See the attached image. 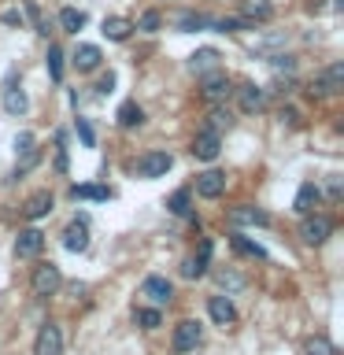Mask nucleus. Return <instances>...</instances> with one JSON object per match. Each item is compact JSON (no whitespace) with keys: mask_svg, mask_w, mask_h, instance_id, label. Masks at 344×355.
Segmentation results:
<instances>
[{"mask_svg":"<svg viewBox=\"0 0 344 355\" xmlns=\"http://www.w3.org/2000/svg\"><path fill=\"white\" fill-rule=\"evenodd\" d=\"M270 15H274L270 0H241V19H248L252 26H255V22H266Z\"/></svg>","mask_w":344,"mask_h":355,"instance_id":"f3484780","label":"nucleus"},{"mask_svg":"<svg viewBox=\"0 0 344 355\" xmlns=\"http://www.w3.org/2000/svg\"><path fill=\"white\" fill-rule=\"evenodd\" d=\"M130 33H133V22H130V19H122V15L104 19V37H108V41H126Z\"/></svg>","mask_w":344,"mask_h":355,"instance_id":"412c9836","label":"nucleus"},{"mask_svg":"<svg viewBox=\"0 0 344 355\" xmlns=\"http://www.w3.org/2000/svg\"><path fill=\"white\" fill-rule=\"evenodd\" d=\"M233 93H237L244 115H252V111H259V107H263V89H259V85H252V82H248V85L233 89Z\"/></svg>","mask_w":344,"mask_h":355,"instance_id":"a211bd4d","label":"nucleus"},{"mask_svg":"<svg viewBox=\"0 0 344 355\" xmlns=\"http://www.w3.org/2000/svg\"><path fill=\"white\" fill-rule=\"evenodd\" d=\"M160 322H163V315L155 307H141L137 311V326L141 329H160Z\"/></svg>","mask_w":344,"mask_h":355,"instance_id":"2f4dec72","label":"nucleus"},{"mask_svg":"<svg viewBox=\"0 0 344 355\" xmlns=\"http://www.w3.org/2000/svg\"><path fill=\"white\" fill-rule=\"evenodd\" d=\"M63 248L67 252H85L89 248V222H85V215H78L71 226L63 230Z\"/></svg>","mask_w":344,"mask_h":355,"instance_id":"1a4fd4ad","label":"nucleus"},{"mask_svg":"<svg viewBox=\"0 0 344 355\" xmlns=\"http://www.w3.org/2000/svg\"><path fill=\"white\" fill-rule=\"evenodd\" d=\"M141 296H148L155 307H163V304H171V296H174V285L166 282V277L152 274V277H144V285H141Z\"/></svg>","mask_w":344,"mask_h":355,"instance_id":"9d476101","label":"nucleus"},{"mask_svg":"<svg viewBox=\"0 0 344 355\" xmlns=\"http://www.w3.org/2000/svg\"><path fill=\"white\" fill-rule=\"evenodd\" d=\"M230 244H233V252H241V255H252V259H266V252H263L255 241H248V237H230Z\"/></svg>","mask_w":344,"mask_h":355,"instance_id":"a878e982","label":"nucleus"},{"mask_svg":"<svg viewBox=\"0 0 344 355\" xmlns=\"http://www.w3.org/2000/svg\"><path fill=\"white\" fill-rule=\"evenodd\" d=\"M4 111L8 115H22L26 111V93L22 89H4Z\"/></svg>","mask_w":344,"mask_h":355,"instance_id":"b1692460","label":"nucleus"},{"mask_svg":"<svg viewBox=\"0 0 344 355\" xmlns=\"http://www.w3.org/2000/svg\"><path fill=\"white\" fill-rule=\"evenodd\" d=\"M307 11H322V0H307Z\"/></svg>","mask_w":344,"mask_h":355,"instance_id":"c03bdc74","label":"nucleus"},{"mask_svg":"<svg viewBox=\"0 0 344 355\" xmlns=\"http://www.w3.org/2000/svg\"><path fill=\"white\" fill-rule=\"evenodd\" d=\"M111 89H115V74L108 71V74H104V78H100V82H96V93L104 96V93H111Z\"/></svg>","mask_w":344,"mask_h":355,"instance_id":"ea45409f","label":"nucleus"},{"mask_svg":"<svg viewBox=\"0 0 344 355\" xmlns=\"http://www.w3.org/2000/svg\"><path fill=\"white\" fill-rule=\"evenodd\" d=\"M178 26H182V30H200V26H211V19L207 15H193V11H189V15L178 19Z\"/></svg>","mask_w":344,"mask_h":355,"instance_id":"72a5a7b5","label":"nucleus"},{"mask_svg":"<svg viewBox=\"0 0 344 355\" xmlns=\"http://www.w3.org/2000/svg\"><path fill=\"white\" fill-rule=\"evenodd\" d=\"M74 130H78V137H82L85 148H93V144H96V133H93V126H89L85 119H78V122H74Z\"/></svg>","mask_w":344,"mask_h":355,"instance_id":"f704fd0d","label":"nucleus"},{"mask_svg":"<svg viewBox=\"0 0 344 355\" xmlns=\"http://www.w3.org/2000/svg\"><path fill=\"white\" fill-rule=\"evenodd\" d=\"M200 337H204L200 322L185 318V322H178V326H174V340H171V348H174L178 355H185V352H193L196 344H200Z\"/></svg>","mask_w":344,"mask_h":355,"instance_id":"20e7f679","label":"nucleus"},{"mask_svg":"<svg viewBox=\"0 0 344 355\" xmlns=\"http://www.w3.org/2000/svg\"><path fill=\"white\" fill-rule=\"evenodd\" d=\"M318 185L315 182H304V185H300V193H296V211H300V215H311V211H315V204H318Z\"/></svg>","mask_w":344,"mask_h":355,"instance_id":"6ab92c4d","label":"nucleus"},{"mask_svg":"<svg viewBox=\"0 0 344 355\" xmlns=\"http://www.w3.org/2000/svg\"><path fill=\"white\" fill-rule=\"evenodd\" d=\"M189 71L193 74H211V71H222V63H218V52L215 49H196L193 55H189Z\"/></svg>","mask_w":344,"mask_h":355,"instance_id":"2eb2a0df","label":"nucleus"},{"mask_svg":"<svg viewBox=\"0 0 344 355\" xmlns=\"http://www.w3.org/2000/svg\"><path fill=\"white\" fill-rule=\"evenodd\" d=\"M115 119H119V126H126V130H130V126H141V122H144V111L133 104V100H126V104L119 107V115H115Z\"/></svg>","mask_w":344,"mask_h":355,"instance_id":"4be33fe9","label":"nucleus"},{"mask_svg":"<svg viewBox=\"0 0 344 355\" xmlns=\"http://www.w3.org/2000/svg\"><path fill=\"white\" fill-rule=\"evenodd\" d=\"M329 196H333V200H341V196H344V185H341V178H333V182H329Z\"/></svg>","mask_w":344,"mask_h":355,"instance_id":"79ce46f5","label":"nucleus"},{"mask_svg":"<svg viewBox=\"0 0 344 355\" xmlns=\"http://www.w3.org/2000/svg\"><path fill=\"white\" fill-rule=\"evenodd\" d=\"M344 89V63H329L326 71H318L315 78H311L307 93L311 96H337Z\"/></svg>","mask_w":344,"mask_h":355,"instance_id":"f257e3e1","label":"nucleus"},{"mask_svg":"<svg viewBox=\"0 0 344 355\" xmlns=\"http://www.w3.org/2000/svg\"><path fill=\"white\" fill-rule=\"evenodd\" d=\"M307 355H341L337 344H333L329 337H311L307 340Z\"/></svg>","mask_w":344,"mask_h":355,"instance_id":"cd10ccee","label":"nucleus"},{"mask_svg":"<svg viewBox=\"0 0 344 355\" xmlns=\"http://www.w3.org/2000/svg\"><path fill=\"white\" fill-rule=\"evenodd\" d=\"M60 26L67 30V33H78L85 26V11H78V8H63L60 11Z\"/></svg>","mask_w":344,"mask_h":355,"instance_id":"5701e85b","label":"nucleus"},{"mask_svg":"<svg viewBox=\"0 0 344 355\" xmlns=\"http://www.w3.org/2000/svg\"><path fill=\"white\" fill-rule=\"evenodd\" d=\"M33 355H63V333L60 326H41L37 340H33Z\"/></svg>","mask_w":344,"mask_h":355,"instance_id":"6e6552de","label":"nucleus"},{"mask_svg":"<svg viewBox=\"0 0 344 355\" xmlns=\"http://www.w3.org/2000/svg\"><path fill=\"white\" fill-rule=\"evenodd\" d=\"M71 196H74V200H108L111 193H108L104 185H74Z\"/></svg>","mask_w":344,"mask_h":355,"instance_id":"bb28decb","label":"nucleus"},{"mask_svg":"<svg viewBox=\"0 0 344 355\" xmlns=\"http://www.w3.org/2000/svg\"><path fill=\"white\" fill-rule=\"evenodd\" d=\"M200 93H204L207 104H222V100L233 93V85L222 71H211V74H204V89H200Z\"/></svg>","mask_w":344,"mask_h":355,"instance_id":"0eeeda50","label":"nucleus"},{"mask_svg":"<svg viewBox=\"0 0 344 355\" xmlns=\"http://www.w3.org/2000/svg\"><path fill=\"white\" fill-rule=\"evenodd\" d=\"M207 315H211V322H215V326H233V322H237V311H233V304L226 296H211L207 300Z\"/></svg>","mask_w":344,"mask_h":355,"instance_id":"4468645a","label":"nucleus"},{"mask_svg":"<svg viewBox=\"0 0 344 355\" xmlns=\"http://www.w3.org/2000/svg\"><path fill=\"white\" fill-rule=\"evenodd\" d=\"M100 60H104V55H100L96 44H78V52H74V67H78V71H96Z\"/></svg>","mask_w":344,"mask_h":355,"instance_id":"aec40b11","label":"nucleus"},{"mask_svg":"<svg viewBox=\"0 0 344 355\" xmlns=\"http://www.w3.org/2000/svg\"><path fill=\"white\" fill-rule=\"evenodd\" d=\"M204 270H207V263H200V259H185V266H182L185 277H200Z\"/></svg>","mask_w":344,"mask_h":355,"instance_id":"4c0bfd02","label":"nucleus"},{"mask_svg":"<svg viewBox=\"0 0 344 355\" xmlns=\"http://www.w3.org/2000/svg\"><path fill=\"white\" fill-rule=\"evenodd\" d=\"M233 126V115H230V111L226 107H211V115H207V130H215V133H222V130H230Z\"/></svg>","mask_w":344,"mask_h":355,"instance_id":"393cba45","label":"nucleus"},{"mask_svg":"<svg viewBox=\"0 0 344 355\" xmlns=\"http://www.w3.org/2000/svg\"><path fill=\"white\" fill-rule=\"evenodd\" d=\"M52 204H55V200H52V193H49V189H41V193H33V196L26 200V207H22V215H26L30 222H37V218H44V215L52 211Z\"/></svg>","mask_w":344,"mask_h":355,"instance_id":"dca6fc26","label":"nucleus"},{"mask_svg":"<svg viewBox=\"0 0 344 355\" xmlns=\"http://www.w3.org/2000/svg\"><path fill=\"white\" fill-rule=\"evenodd\" d=\"M222 193H226V174H222V171H204V174L196 178V196L218 200Z\"/></svg>","mask_w":344,"mask_h":355,"instance_id":"f8f14e48","label":"nucleus"},{"mask_svg":"<svg viewBox=\"0 0 344 355\" xmlns=\"http://www.w3.org/2000/svg\"><path fill=\"white\" fill-rule=\"evenodd\" d=\"M218 152H222V133L204 126L193 137V155H196V159H204V163H211V159H218Z\"/></svg>","mask_w":344,"mask_h":355,"instance_id":"39448f33","label":"nucleus"},{"mask_svg":"<svg viewBox=\"0 0 344 355\" xmlns=\"http://www.w3.org/2000/svg\"><path fill=\"white\" fill-rule=\"evenodd\" d=\"M171 166H174L171 152H148V155H141V159H137V174L141 178H163Z\"/></svg>","mask_w":344,"mask_h":355,"instance_id":"423d86ee","label":"nucleus"},{"mask_svg":"<svg viewBox=\"0 0 344 355\" xmlns=\"http://www.w3.org/2000/svg\"><path fill=\"white\" fill-rule=\"evenodd\" d=\"M277 119L289 122V126H300V111L296 107H282V111H277Z\"/></svg>","mask_w":344,"mask_h":355,"instance_id":"58836bf2","label":"nucleus"},{"mask_svg":"<svg viewBox=\"0 0 344 355\" xmlns=\"http://www.w3.org/2000/svg\"><path fill=\"white\" fill-rule=\"evenodd\" d=\"M44 63H49V74H52V82H60V78H63V52L55 49V44L49 49V55H44Z\"/></svg>","mask_w":344,"mask_h":355,"instance_id":"7c9ffc66","label":"nucleus"},{"mask_svg":"<svg viewBox=\"0 0 344 355\" xmlns=\"http://www.w3.org/2000/svg\"><path fill=\"white\" fill-rule=\"evenodd\" d=\"M333 233V222L326 215H304V222H300V237H304V244H326Z\"/></svg>","mask_w":344,"mask_h":355,"instance_id":"7ed1b4c3","label":"nucleus"},{"mask_svg":"<svg viewBox=\"0 0 344 355\" xmlns=\"http://www.w3.org/2000/svg\"><path fill=\"white\" fill-rule=\"evenodd\" d=\"M55 171H60V174L67 171V152H63V148H60V152H55Z\"/></svg>","mask_w":344,"mask_h":355,"instance_id":"37998d69","label":"nucleus"},{"mask_svg":"<svg viewBox=\"0 0 344 355\" xmlns=\"http://www.w3.org/2000/svg\"><path fill=\"white\" fill-rule=\"evenodd\" d=\"M60 285H63V274H60V266H55V263H41V266H33V277H30L33 296L49 300V296L60 293Z\"/></svg>","mask_w":344,"mask_h":355,"instance_id":"f03ea898","label":"nucleus"},{"mask_svg":"<svg viewBox=\"0 0 344 355\" xmlns=\"http://www.w3.org/2000/svg\"><path fill=\"white\" fill-rule=\"evenodd\" d=\"M230 222L233 226H270V215L259 207H252V204H241V207L230 211Z\"/></svg>","mask_w":344,"mask_h":355,"instance_id":"ddd939ff","label":"nucleus"},{"mask_svg":"<svg viewBox=\"0 0 344 355\" xmlns=\"http://www.w3.org/2000/svg\"><path fill=\"white\" fill-rule=\"evenodd\" d=\"M218 285H222V288H241V285H244V277H241V274H233V270H218Z\"/></svg>","mask_w":344,"mask_h":355,"instance_id":"e433bc0d","label":"nucleus"},{"mask_svg":"<svg viewBox=\"0 0 344 355\" xmlns=\"http://www.w3.org/2000/svg\"><path fill=\"white\" fill-rule=\"evenodd\" d=\"M37 163H41V148H30V152H22V155H19V163H15V178H19V174H30Z\"/></svg>","mask_w":344,"mask_h":355,"instance_id":"c85d7f7f","label":"nucleus"},{"mask_svg":"<svg viewBox=\"0 0 344 355\" xmlns=\"http://www.w3.org/2000/svg\"><path fill=\"white\" fill-rule=\"evenodd\" d=\"M270 63L277 67V71H293V67H296V60H293V55H274Z\"/></svg>","mask_w":344,"mask_h":355,"instance_id":"a19ab883","label":"nucleus"},{"mask_svg":"<svg viewBox=\"0 0 344 355\" xmlns=\"http://www.w3.org/2000/svg\"><path fill=\"white\" fill-rule=\"evenodd\" d=\"M160 11H144V15L137 19V30H144V33H155V30H160Z\"/></svg>","mask_w":344,"mask_h":355,"instance_id":"473e14b6","label":"nucleus"},{"mask_svg":"<svg viewBox=\"0 0 344 355\" xmlns=\"http://www.w3.org/2000/svg\"><path fill=\"white\" fill-rule=\"evenodd\" d=\"M44 248V233L41 230H22L15 237V255L19 259H37Z\"/></svg>","mask_w":344,"mask_h":355,"instance_id":"9b49d317","label":"nucleus"},{"mask_svg":"<svg viewBox=\"0 0 344 355\" xmlns=\"http://www.w3.org/2000/svg\"><path fill=\"white\" fill-rule=\"evenodd\" d=\"M189 200H193V193H189V189H178V193L166 200V207H171L174 215H189Z\"/></svg>","mask_w":344,"mask_h":355,"instance_id":"c756f323","label":"nucleus"},{"mask_svg":"<svg viewBox=\"0 0 344 355\" xmlns=\"http://www.w3.org/2000/svg\"><path fill=\"white\" fill-rule=\"evenodd\" d=\"M26 15H30V22H33V26H37V33H49V22L41 19V8L33 4V0H26Z\"/></svg>","mask_w":344,"mask_h":355,"instance_id":"c9c22d12","label":"nucleus"}]
</instances>
